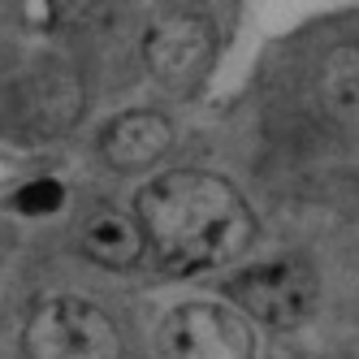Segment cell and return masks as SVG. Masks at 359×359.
Masks as SVG:
<instances>
[{"label":"cell","mask_w":359,"mask_h":359,"mask_svg":"<svg viewBox=\"0 0 359 359\" xmlns=\"http://www.w3.org/2000/svg\"><path fill=\"white\" fill-rule=\"evenodd\" d=\"M139 221L147 247L173 273L221 269L251 247L255 225L243 195L217 173L177 169L156 177L139 195Z\"/></svg>","instance_id":"6da1fadb"},{"label":"cell","mask_w":359,"mask_h":359,"mask_svg":"<svg viewBox=\"0 0 359 359\" xmlns=\"http://www.w3.org/2000/svg\"><path fill=\"white\" fill-rule=\"evenodd\" d=\"M229 294L251 320L286 329L316 307V277L303 260H264L229 281Z\"/></svg>","instance_id":"277c9868"},{"label":"cell","mask_w":359,"mask_h":359,"mask_svg":"<svg viewBox=\"0 0 359 359\" xmlns=\"http://www.w3.org/2000/svg\"><path fill=\"white\" fill-rule=\"evenodd\" d=\"M173 143V126L161 117V113H151V109H130V113H121L104 139H100V151H104V161L121 173H139L147 165H156L165 151Z\"/></svg>","instance_id":"52a82bcc"},{"label":"cell","mask_w":359,"mask_h":359,"mask_svg":"<svg viewBox=\"0 0 359 359\" xmlns=\"http://www.w3.org/2000/svg\"><path fill=\"white\" fill-rule=\"evenodd\" d=\"M165 359H255V329L243 307L182 303L161 325Z\"/></svg>","instance_id":"3957f363"},{"label":"cell","mask_w":359,"mask_h":359,"mask_svg":"<svg viewBox=\"0 0 359 359\" xmlns=\"http://www.w3.org/2000/svg\"><path fill=\"white\" fill-rule=\"evenodd\" d=\"M320 95L329 100V109L338 117H346V121L359 117V48L355 43H342L325 57Z\"/></svg>","instance_id":"ba28073f"},{"label":"cell","mask_w":359,"mask_h":359,"mask_svg":"<svg viewBox=\"0 0 359 359\" xmlns=\"http://www.w3.org/2000/svg\"><path fill=\"white\" fill-rule=\"evenodd\" d=\"M31 359H121L117 325L87 299H48L27 320Z\"/></svg>","instance_id":"7a4b0ae2"},{"label":"cell","mask_w":359,"mask_h":359,"mask_svg":"<svg viewBox=\"0 0 359 359\" xmlns=\"http://www.w3.org/2000/svg\"><path fill=\"white\" fill-rule=\"evenodd\" d=\"M143 57L165 87H191L212 61V27L195 13H165L147 31Z\"/></svg>","instance_id":"5b68a950"},{"label":"cell","mask_w":359,"mask_h":359,"mask_svg":"<svg viewBox=\"0 0 359 359\" xmlns=\"http://www.w3.org/2000/svg\"><path fill=\"white\" fill-rule=\"evenodd\" d=\"M61 203H65V187L57 177H35V182H27L13 195V208L22 217H53Z\"/></svg>","instance_id":"9c48e42d"},{"label":"cell","mask_w":359,"mask_h":359,"mask_svg":"<svg viewBox=\"0 0 359 359\" xmlns=\"http://www.w3.org/2000/svg\"><path fill=\"white\" fill-rule=\"evenodd\" d=\"M79 247L100 269H130L147 251V234L139 217L113 208V203H95L79 225Z\"/></svg>","instance_id":"8992f818"}]
</instances>
